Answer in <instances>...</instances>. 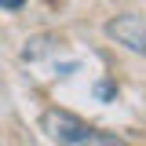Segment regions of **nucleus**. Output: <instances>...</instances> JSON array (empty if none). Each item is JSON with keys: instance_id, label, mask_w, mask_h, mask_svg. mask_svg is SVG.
<instances>
[{"instance_id": "nucleus-4", "label": "nucleus", "mask_w": 146, "mask_h": 146, "mask_svg": "<svg viewBox=\"0 0 146 146\" xmlns=\"http://www.w3.org/2000/svg\"><path fill=\"white\" fill-rule=\"evenodd\" d=\"M22 4H26V0H0V7H7V11H18Z\"/></svg>"}, {"instance_id": "nucleus-3", "label": "nucleus", "mask_w": 146, "mask_h": 146, "mask_svg": "<svg viewBox=\"0 0 146 146\" xmlns=\"http://www.w3.org/2000/svg\"><path fill=\"white\" fill-rule=\"evenodd\" d=\"M91 95H95L99 102H110V99L117 95V88H113V80H99V84L91 88Z\"/></svg>"}, {"instance_id": "nucleus-1", "label": "nucleus", "mask_w": 146, "mask_h": 146, "mask_svg": "<svg viewBox=\"0 0 146 146\" xmlns=\"http://www.w3.org/2000/svg\"><path fill=\"white\" fill-rule=\"evenodd\" d=\"M40 128H44L58 146H128L121 135L102 131V128H95V124H88V121L66 113V110H44V113H40Z\"/></svg>"}, {"instance_id": "nucleus-2", "label": "nucleus", "mask_w": 146, "mask_h": 146, "mask_svg": "<svg viewBox=\"0 0 146 146\" xmlns=\"http://www.w3.org/2000/svg\"><path fill=\"white\" fill-rule=\"evenodd\" d=\"M106 33L117 40V44H124L128 51H139L146 55V22L139 15H117L106 22Z\"/></svg>"}]
</instances>
